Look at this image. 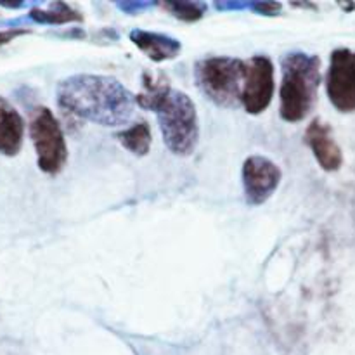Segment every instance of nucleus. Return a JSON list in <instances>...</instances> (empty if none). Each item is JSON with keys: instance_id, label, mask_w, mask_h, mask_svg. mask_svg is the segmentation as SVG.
I'll use <instances>...</instances> for the list:
<instances>
[{"instance_id": "obj_1", "label": "nucleus", "mask_w": 355, "mask_h": 355, "mask_svg": "<svg viewBox=\"0 0 355 355\" xmlns=\"http://www.w3.org/2000/svg\"><path fill=\"white\" fill-rule=\"evenodd\" d=\"M58 103L68 113L103 127H123L134 116L135 96L118 80L75 75L58 85Z\"/></svg>"}, {"instance_id": "obj_2", "label": "nucleus", "mask_w": 355, "mask_h": 355, "mask_svg": "<svg viewBox=\"0 0 355 355\" xmlns=\"http://www.w3.org/2000/svg\"><path fill=\"white\" fill-rule=\"evenodd\" d=\"M279 113L284 121H300L311 113L321 83V61L318 55L291 52L281 61Z\"/></svg>"}, {"instance_id": "obj_3", "label": "nucleus", "mask_w": 355, "mask_h": 355, "mask_svg": "<svg viewBox=\"0 0 355 355\" xmlns=\"http://www.w3.org/2000/svg\"><path fill=\"white\" fill-rule=\"evenodd\" d=\"M158 116L159 130L166 148L179 156H189L200 139L196 106L187 94L166 87L151 106Z\"/></svg>"}, {"instance_id": "obj_4", "label": "nucleus", "mask_w": 355, "mask_h": 355, "mask_svg": "<svg viewBox=\"0 0 355 355\" xmlns=\"http://www.w3.org/2000/svg\"><path fill=\"white\" fill-rule=\"evenodd\" d=\"M246 61L236 58H207L196 64V82L201 92L222 107H238L243 97Z\"/></svg>"}, {"instance_id": "obj_5", "label": "nucleus", "mask_w": 355, "mask_h": 355, "mask_svg": "<svg viewBox=\"0 0 355 355\" xmlns=\"http://www.w3.org/2000/svg\"><path fill=\"white\" fill-rule=\"evenodd\" d=\"M30 137L37 153L38 168L49 175L61 172L68 159L64 134L49 107H37L31 114Z\"/></svg>"}, {"instance_id": "obj_6", "label": "nucleus", "mask_w": 355, "mask_h": 355, "mask_svg": "<svg viewBox=\"0 0 355 355\" xmlns=\"http://www.w3.org/2000/svg\"><path fill=\"white\" fill-rule=\"evenodd\" d=\"M274 96V64L267 55H253L246 61L241 106L246 113L260 114Z\"/></svg>"}, {"instance_id": "obj_7", "label": "nucleus", "mask_w": 355, "mask_h": 355, "mask_svg": "<svg viewBox=\"0 0 355 355\" xmlns=\"http://www.w3.org/2000/svg\"><path fill=\"white\" fill-rule=\"evenodd\" d=\"M326 90L333 106L342 113L355 111V52L338 49L331 54Z\"/></svg>"}, {"instance_id": "obj_8", "label": "nucleus", "mask_w": 355, "mask_h": 355, "mask_svg": "<svg viewBox=\"0 0 355 355\" xmlns=\"http://www.w3.org/2000/svg\"><path fill=\"white\" fill-rule=\"evenodd\" d=\"M281 182V170L266 156H250L243 165V187L250 205H262L269 200Z\"/></svg>"}, {"instance_id": "obj_9", "label": "nucleus", "mask_w": 355, "mask_h": 355, "mask_svg": "<svg viewBox=\"0 0 355 355\" xmlns=\"http://www.w3.org/2000/svg\"><path fill=\"white\" fill-rule=\"evenodd\" d=\"M305 142L312 149L322 170L335 172V170L342 166V149H340V146L333 139V134L328 125L322 123L321 120H314L309 125L307 132H305Z\"/></svg>"}, {"instance_id": "obj_10", "label": "nucleus", "mask_w": 355, "mask_h": 355, "mask_svg": "<svg viewBox=\"0 0 355 355\" xmlns=\"http://www.w3.org/2000/svg\"><path fill=\"white\" fill-rule=\"evenodd\" d=\"M24 135V121L16 107L0 97V153L16 156L21 151Z\"/></svg>"}, {"instance_id": "obj_11", "label": "nucleus", "mask_w": 355, "mask_h": 355, "mask_svg": "<svg viewBox=\"0 0 355 355\" xmlns=\"http://www.w3.org/2000/svg\"><path fill=\"white\" fill-rule=\"evenodd\" d=\"M130 38L149 59L156 62L177 58L180 52V42L168 37V35L146 30H134L130 33Z\"/></svg>"}, {"instance_id": "obj_12", "label": "nucleus", "mask_w": 355, "mask_h": 355, "mask_svg": "<svg viewBox=\"0 0 355 355\" xmlns=\"http://www.w3.org/2000/svg\"><path fill=\"white\" fill-rule=\"evenodd\" d=\"M120 144L127 148L132 155L144 156L151 148V128L146 121H137L116 135Z\"/></svg>"}, {"instance_id": "obj_13", "label": "nucleus", "mask_w": 355, "mask_h": 355, "mask_svg": "<svg viewBox=\"0 0 355 355\" xmlns=\"http://www.w3.org/2000/svg\"><path fill=\"white\" fill-rule=\"evenodd\" d=\"M30 17L37 23H45V24H61V23H71V21H80V16L76 10H73L71 7L66 6V3H51L49 9H33L30 12Z\"/></svg>"}, {"instance_id": "obj_14", "label": "nucleus", "mask_w": 355, "mask_h": 355, "mask_svg": "<svg viewBox=\"0 0 355 355\" xmlns=\"http://www.w3.org/2000/svg\"><path fill=\"white\" fill-rule=\"evenodd\" d=\"M163 7L168 9L173 16L184 21L200 19V17L205 14V10H207V7H205L203 3H196V2H168V3H163Z\"/></svg>"}, {"instance_id": "obj_15", "label": "nucleus", "mask_w": 355, "mask_h": 355, "mask_svg": "<svg viewBox=\"0 0 355 355\" xmlns=\"http://www.w3.org/2000/svg\"><path fill=\"white\" fill-rule=\"evenodd\" d=\"M28 33L26 30H6V31H0V47L9 42H12L16 37H21V35Z\"/></svg>"}]
</instances>
